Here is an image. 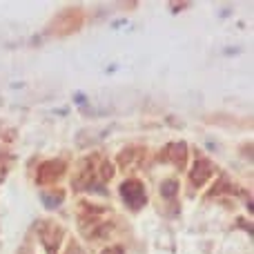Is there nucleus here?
I'll return each instance as SVG.
<instances>
[{"mask_svg":"<svg viewBox=\"0 0 254 254\" xmlns=\"http://www.w3.org/2000/svg\"><path fill=\"white\" fill-rule=\"evenodd\" d=\"M121 196H123L131 207H140L145 203L143 183H138V181H127V183L121 185Z\"/></svg>","mask_w":254,"mask_h":254,"instance_id":"nucleus-1","label":"nucleus"},{"mask_svg":"<svg viewBox=\"0 0 254 254\" xmlns=\"http://www.w3.org/2000/svg\"><path fill=\"white\" fill-rule=\"evenodd\" d=\"M212 172H214V165L207 163L205 158H198V161L194 163L192 172H190V181H192L194 188H201V185L207 183V179L212 176Z\"/></svg>","mask_w":254,"mask_h":254,"instance_id":"nucleus-2","label":"nucleus"},{"mask_svg":"<svg viewBox=\"0 0 254 254\" xmlns=\"http://www.w3.org/2000/svg\"><path fill=\"white\" fill-rule=\"evenodd\" d=\"M65 172V167H63L61 161H47L43 163V165L38 167V183L45 185V183H54V181L58 179V176Z\"/></svg>","mask_w":254,"mask_h":254,"instance_id":"nucleus-3","label":"nucleus"},{"mask_svg":"<svg viewBox=\"0 0 254 254\" xmlns=\"http://www.w3.org/2000/svg\"><path fill=\"white\" fill-rule=\"evenodd\" d=\"M170 152H172V161H174L176 165H185V156H188V149H185V143L170 145Z\"/></svg>","mask_w":254,"mask_h":254,"instance_id":"nucleus-4","label":"nucleus"},{"mask_svg":"<svg viewBox=\"0 0 254 254\" xmlns=\"http://www.w3.org/2000/svg\"><path fill=\"white\" fill-rule=\"evenodd\" d=\"M176 192H179V183H176V181H165V183L161 185V194L165 198L176 196Z\"/></svg>","mask_w":254,"mask_h":254,"instance_id":"nucleus-5","label":"nucleus"},{"mask_svg":"<svg viewBox=\"0 0 254 254\" xmlns=\"http://www.w3.org/2000/svg\"><path fill=\"white\" fill-rule=\"evenodd\" d=\"M45 201H47V203H45V205H47V207H56V205H58V201H63V192H56V194H54V196H49V194H45Z\"/></svg>","mask_w":254,"mask_h":254,"instance_id":"nucleus-6","label":"nucleus"},{"mask_svg":"<svg viewBox=\"0 0 254 254\" xmlns=\"http://www.w3.org/2000/svg\"><path fill=\"white\" fill-rule=\"evenodd\" d=\"M101 174H103V179H105V181H110L112 176H114V167H112L110 163H103V165H101Z\"/></svg>","mask_w":254,"mask_h":254,"instance_id":"nucleus-7","label":"nucleus"},{"mask_svg":"<svg viewBox=\"0 0 254 254\" xmlns=\"http://www.w3.org/2000/svg\"><path fill=\"white\" fill-rule=\"evenodd\" d=\"M65 254H85V252H83V248H80L78 243H69V248L65 250Z\"/></svg>","mask_w":254,"mask_h":254,"instance_id":"nucleus-8","label":"nucleus"},{"mask_svg":"<svg viewBox=\"0 0 254 254\" xmlns=\"http://www.w3.org/2000/svg\"><path fill=\"white\" fill-rule=\"evenodd\" d=\"M131 156H134V149H127L125 156H119V163H121V165H127V163L131 161Z\"/></svg>","mask_w":254,"mask_h":254,"instance_id":"nucleus-9","label":"nucleus"},{"mask_svg":"<svg viewBox=\"0 0 254 254\" xmlns=\"http://www.w3.org/2000/svg\"><path fill=\"white\" fill-rule=\"evenodd\" d=\"M103 254H123V250H121L119 246H114V248H107V250L103 252Z\"/></svg>","mask_w":254,"mask_h":254,"instance_id":"nucleus-10","label":"nucleus"},{"mask_svg":"<svg viewBox=\"0 0 254 254\" xmlns=\"http://www.w3.org/2000/svg\"><path fill=\"white\" fill-rule=\"evenodd\" d=\"M76 103H85V96H83V94H76Z\"/></svg>","mask_w":254,"mask_h":254,"instance_id":"nucleus-11","label":"nucleus"},{"mask_svg":"<svg viewBox=\"0 0 254 254\" xmlns=\"http://www.w3.org/2000/svg\"><path fill=\"white\" fill-rule=\"evenodd\" d=\"M20 254H31L29 250H20Z\"/></svg>","mask_w":254,"mask_h":254,"instance_id":"nucleus-12","label":"nucleus"}]
</instances>
